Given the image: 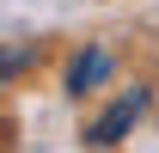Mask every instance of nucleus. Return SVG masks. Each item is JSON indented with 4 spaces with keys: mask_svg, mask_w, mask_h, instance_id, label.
Segmentation results:
<instances>
[{
    "mask_svg": "<svg viewBox=\"0 0 159 153\" xmlns=\"http://www.w3.org/2000/svg\"><path fill=\"white\" fill-rule=\"evenodd\" d=\"M147 110V92H129L116 104V110H104L98 123H92V129H86V147H116L122 135H129V123H135V116Z\"/></svg>",
    "mask_w": 159,
    "mask_h": 153,
    "instance_id": "obj_1",
    "label": "nucleus"
},
{
    "mask_svg": "<svg viewBox=\"0 0 159 153\" xmlns=\"http://www.w3.org/2000/svg\"><path fill=\"white\" fill-rule=\"evenodd\" d=\"M104 74H110V55H104V49H80L74 67H67V92H92Z\"/></svg>",
    "mask_w": 159,
    "mask_h": 153,
    "instance_id": "obj_2",
    "label": "nucleus"
},
{
    "mask_svg": "<svg viewBox=\"0 0 159 153\" xmlns=\"http://www.w3.org/2000/svg\"><path fill=\"white\" fill-rule=\"evenodd\" d=\"M31 61V49H0V74H12V67H25Z\"/></svg>",
    "mask_w": 159,
    "mask_h": 153,
    "instance_id": "obj_3",
    "label": "nucleus"
}]
</instances>
